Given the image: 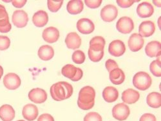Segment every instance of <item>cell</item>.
Here are the masks:
<instances>
[{"label": "cell", "instance_id": "cell-43", "mask_svg": "<svg viewBox=\"0 0 161 121\" xmlns=\"http://www.w3.org/2000/svg\"><path fill=\"white\" fill-rule=\"evenodd\" d=\"M153 2L158 7H160V1H153Z\"/></svg>", "mask_w": 161, "mask_h": 121}, {"label": "cell", "instance_id": "cell-30", "mask_svg": "<svg viewBox=\"0 0 161 121\" xmlns=\"http://www.w3.org/2000/svg\"><path fill=\"white\" fill-rule=\"evenodd\" d=\"M160 60L158 58L155 61L151 63L150 65V70L151 73L156 77L161 76V68H160Z\"/></svg>", "mask_w": 161, "mask_h": 121}, {"label": "cell", "instance_id": "cell-12", "mask_svg": "<svg viewBox=\"0 0 161 121\" xmlns=\"http://www.w3.org/2000/svg\"><path fill=\"white\" fill-rule=\"evenodd\" d=\"M108 52L113 56H122L126 52V46L120 40H114L109 45Z\"/></svg>", "mask_w": 161, "mask_h": 121}, {"label": "cell", "instance_id": "cell-18", "mask_svg": "<svg viewBox=\"0 0 161 121\" xmlns=\"http://www.w3.org/2000/svg\"><path fill=\"white\" fill-rule=\"evenodd\" d=\"M154 12V8L152 5L148 2H142L140 3L137 8V15L141 18H147L152 16Z\"/></svg>", "mask_w": 161, "mask_h": 121}, {"label": "cell", "instance_id": "cell-19", "mask_svg": "<svg viewBox=\"0 0 161 121\" xmlns=\"http://www.w3.org/2000/svg\"><path fill=\"white\" fill-rule=\"evenodd\" d=\"M145 52L150 58L160 56L161 43L157 41H152L148 43L145 47Z\"/></svg>", "mask_w": 161, "mask_h": 121}, {"label": "cell", "instance_id": "cell-23", "mask_svg": "<svg viewBox=\"0 0 161 121\" xmlns=\"http://www.w3.org/2000/svg\"><path fill=\"white\" fill-rule=\"evenodd\" d=\"M103 97L107 102H114L119 97V91L114 86L106 87L103 91Z\"/></svg>", "mask_w": 161, "mask_h": 121}, {"label": "cell", "instance_id": "cell-42", "mask_svg": "<svg viewBox=\"0 0 161 121\" xmlns=\"http://www.w3.org/2000/svg\"><path fill=\"white\" fill-rule=\"evenodd\" d=\"M3 69L2 68V66H0V80H1V78L3 76Z\"/></svg>", "mask_w": 161, "mask_h": 121}, {"label": "cell", "instance_id": "cell-11", "mask_svg": "<svg viewBox=\"0 0 161 121\" xmlns=\"http://www.w3.org/2000/svg\"><path fill=\"white\" fill-rule=\"evenodd\" d=\"M11 29L12 26L5 7L0 5V32L7 33L10 31Z\"/></svg>", "mask_w": 161, "mask_h": 121}, {"label": "cell", "instance_id": "cell-22", "mask_svg": "<svg viewBox=\"0 0 161 121\" xmlns=\"http://www.w3.org/2000/svg\"><path fill=\"white\" fill-rule=\"evenodd\" d=\"M15 115L16 112L12 106L4 104L0 107V118L3 121H12Z\"/></svg>", "mask_w": 161, "mask_h": 121}, {"label": "cell", "instance_id": "cell-35", "mask_svg": "<svg viewBox=\"0 0 161 121\" xmlns=\"http://www.w3.org/2000/svg\"><path fill=\"white\" fill-rule=\"evenodd\" d=\"M84 121H103L101 116L97 112H90L86 115Z\"/></svg>", "mask_w": 161, "mask_h": 121}, {"label": "cell", "instance_id": "cell-31", "mask_svg": "<svg viewBox=\"0 0 161 121\" xmlns=\"http://www.w3.org/2000/svg\"><path fill=\"white\" fill-rule=\"evenodd\" d=\"M72 61L77 64H83L85 59H86V56L85 53L81 51V50H76L75 51L72 56Z\"/></svg>", "mask_w": 161, "mask_h": 121}, {"label": "cell", "instance_id": "cell-4", "mask_svg": "<svg viewBox=\"0 0 161 121\" xmlns=\"http://www.w3.org/2000/svg\"><path fill=\"white\" fill-rule=\"evenodd\" d=\"M130 114V110L129 107L124 103L116 104L112 109L113 117L119 121H124L126 120Z\"/></svg>", "mask_w": 161, "mask_h": 121}, {"label": "cell", "instance_id": "cell-20", "mask_svg": "<svg viewBox=\"0 0 161 121\" xmlns=\"http://www.w3.org/2000/svg\"><path fill=\"white\" fill-rule=\"evenodd\" d=\"M140 98V93L132 88L125 90L122 93V100L124 102L132 104L137 102Z\"/></svg>", "mask_w": 161, "mask_h": 121}, {"label": "cell", "instance_id": "cell-10", "mask_svg": "<svg viewBox=\"0 0 161 121\" xmlns=\"http://www.w3.org/2000/svg\"><path fill=\"white\" fill-rule=\"evenodd\" d=\"M29 99L36 104H42L47 99V93L43 89L36 88L31 90L29 93Z\"/></svg>", "mask_w": 161, "mask_h": 121}, {"label": "cell", "instance_id": "cell-2", "mask_svg": "<svg viewBox=\"0 0 161 121\" xmlns=\"http://www.w3.org/2000/svg\"><path fill=\"white\" fill-rule=\"evenodd\" d=\"M96 91L92 86H86L80 89L77 99V105L83 110L92 109L95 104Z\"/></svg>", "mask_w": 161, "mask_h": 121}, {"label": "cell", "instance_id": "cell-32", "mask_svg": "<svg viewBox=\"0 0 161 121\" xmlns=\"http://www.w3.org/2000/svg\"><path fill=\"white\" fill-rule=\"evenodd\" d=\"M104 56V51L101 52H96L88 49V58L89 59L94 63H97L100 61Z\"/></svg>", "mask_w": 161, "mask_h": 121}, {"label": "cell", "instance_id": "cell-8", "mask_svg": "<svg viewBox=\"0 0 161 121\" xmlns=\"http://www.w3.org/2000/svg\"><path fill=\"white\" fill-rule=\"evenodd\" d=\"M118 15V10L114 5H107L101 11V17L105 22H112Z\"/></svg>", "mask_w": 161, "mask_h": 121}, {"label": "cell", "instance_id": "cell-37", "mask_svg": "<svg viewBox=\"0 0 161 121\" xmlns=\"http://www.w3.org/2000/svg\"><path fill=\"white\" fill-rule=\"evenodd\" d=\"M137 1H134V0H117V3L118 5L121 7V8H129L134 3L136 2Z\"/></svg>", "mask_w": 161, "mask_h": 121}, {"label": "cell", "instance_id": "cell-21", "mask_svg": "<svg viewBox=\"0 0 161 121\" xmlns=\"http://www.w3.org/2000/svg\"><path fill=\"white\" fill-rule=\"evenodd\" d=\"M48 21V16L44 10H39L36 12L32 17V22L37 27L41 28L45 26Z\"/></svg>", "mask_w": 161, "mask_h": 121}, {"label": "cell", "instance_id": "cell-33", "mask_svg": "<svg viewBox=\"0 0 161 121\" xmlns=\"http://www.w3.org/2000/svg\"><path fill=\"white\" fill-rule=\"evenodd\" d=\"M63 4V1H52L48 0L47 1V5L49 10L52 12H57Z\"/></svg>", "mask_w": 161, "mask_h": 121}, {"label": "cell", "instance_id": "cell-15", "mask_svg": "<svg viewBox=\"0 0 161 121\" xmlns=\"http://www.w3.org/2000/svg\"><path fill=\"white\" fill-rule=\"evenodd\" d=\"M65 43L68 48L76 50L81 45V38L76 32H70L66 37Z\"/></svg>", "mask_w": 161, "mask_h": 121}, {"label": "cell", "instance_id": "cell-5", "mask_svg": "<svg viewBox=\"0 0 161 121\" xmlns=\"http://www.w3.org/2000/svg\"><path fill=\"white\" fill-rule=\"evenodd\" d=\"M116 27L119 32L127 34L131 33L133 30L134 23L130 18L124 16L121 17L117 21Z\"/></svg>", "mask_w": 161, "mask_h": 121}, {"label": "cell", "instance_id": "cell-39", "mask_svg": "<svg viewBox=\"0 0 161 121\" xmlns=\"http://www.w3.org/2000/svg\"><path fill=\"white\" fill-rule=\"evenodd\" d=\"M139 121H157V119L155 116L152 113H145L141 117Z\"/></svg>", "mask_w": 161, "mask_h": 121}, {"label": "cell", "instance_id": "cell-38", "mask_svg": "<svg viewBox=\"0 0 161 121\" xmlns=\"http://www.w3.org/2000/svg\"><path fill=\"white\" fill-rule=\"evenodd\" d=\"M106 68L109 72H110L112 70L117 69L118 68V64L113 59H108L106 61L105 63Z\"/></svg>", "mask_w": 161, "mask_h": 121}, {"label": "cell", "instance_id": "cell-29", "mask_svg": "<svg viewBox=\"0 0 161 121\" xmlns=\"http://www.w3.org/2000/svg\"><path fill=\"white\" fill-rule=\"evenodd\" d=\"M79 68H77L74 65L70 64H66L62 68L61 74L64 77L70 79L73 81L79 70Z\"/></svg>", "mask_w": 161, "mask_h": 121}, {"label": "cell", "instance_id": "cell-24", "mask_svg": "<svg viewBox=\"0 0 161 121\" xmlns=\"http://www.w3.org/2000/svg\"><path fill=\"white\" fill-rule=\"evenodd\" d=\"M84 4L80 0H72L66 6V10L70 14L76 15L80 14L83 10Z\"/></svg>", "mask_w": 161, "mask_h": 121}, {"label": "cell", "instance_id": "cell-27", "mask_svg": "<svg viewBox=\"0 0 161 121\" xmlns=\"http://www.w3.org/2000/svg\"><path fill=\"white\" fill-rule=\"evenodd\" d=\"M106 44L105 39L101 36H96L93 37L90 41V48L91 50L96 52L104 51Z\"/></svg>", "mask_w": 161, "mask_h": 121}, {"label": "cell", "instance_id": "cell-25", "mask_svg": "<svg viewBox=\"0 0 161 121\" xmlns=\"http://www.w3.org/2000/svg\"><path fill=\"white\" fill-rule=\"evenodd\" d=\"M110 81L115 85H121L125 79L124 72L119 68L112 70L109 75Z\"/></svg>", "mask_w": 161, "mask_h": 121}, {"label": "cell", "instance_id": "cell-3", "mask_svg": "<svg viewBox=\"0 0 161 121\" xmlns=\"http://www.w3.org/2000/svg\"><path fill=\"white\" fill-rule=\"evenodd\" d=\"M152 83V79L150 75L145 72H137L133 78V86L141 91L148 89Z\"/></svg>", "mask_w": 161, "mask_h": 121}, {"label": "cell", "instance_id": "cell-9", "mask_svg": "<svg viewBox=\"0 0 161 121\" xmlns=\"http://www.w3.org/2000/svg\"><path fill=\"white\" fill-rule=\"evenodd\" d=\"M78 31L83 34H90L95 30V25L92 20L88 18L80 19L76 25Z\"/></svg>", "mask_w": 161, "mask_h": 121}, {"label": "cell", "instance_id": "cell-7", "mask_svg": "<svg viewBox=\"0 0 161 121\" xmlns=\"http://www.w3.org/2000/svg\"><path fill=\"white\" fill-rule=\"evenodd\" d=\"M3 84L8 90H14L21 86V80L19 75L16 74L8 73L3 78Z\"/></svg>", "mask_w": 161, "mask_h": 121}, {"label": "cell", "instance_id": "cell-40", "mask_svg": "<svg viewBox=\"0 0 161 121\" xmlns=\"http://www.w3.org/2000/svg\"><path fill=\"white\" fill-rule=\"evenodd\" d=\"M37 121H54V118L50 114L43 113L39 116Z\"/></svg>", "mask_w": 161, "mask_h": 121}, {"label": "cell", "instance_id": "cell-34", "mask_svg": "<svg viewBox=\"0 0 161 121\" xmlns=\"http://www.w3.org/2000/svg\"><path fill=\"white\" fill-rule=\"evenodd\" d=\"M10 46V39L5 36H0V50H7Z\"/></svg>", "mask_w": 161, "mask_h": 121}, {"label": "cell", "instance_id": "cell-6", "mask_svg": "<svg viewBox=\"0 0 161 121\" xmlns=\"http://www.w3.org/2000/svg\"><path fill=\"white\" fill-rule=\"evenodd\" d=\"M12 21L16 27L22 29L25 27L29 21L27 13L23 10H17L14 12L12 17Z\"/></svg>", "mask_w": 161, "mask_h": 121}, {"label": "cell", "instance_id": "cell-17", "mask_svg": "<svg viewBox=\"0 0 161 121\" xmlns=\"http://www.w3.org/2000/svg\"><path fill=\"white\" fill-rule=\"evenodd\" d=\"M39 114L38 108L36 106L32 104L25 105L22 111V115L25 119L28 121H33L36 119Z\"/></svg>", "mask_w": 161, "mask_h": 121}, {"label": "cell", "instance_id": "cell-16", "mask_svg": "<svg viewBox=\"0 0 161 121\" xmlns=\"http://www.w3.org/2000/svg\"><path fill=\"white\" fill-rule=\"evenodd\" d=\"M155 31V23L151 21H145L141 23L139 28V35L141 37H148L152 36Z\"/></svg>", "mask_w": 161, "mask_h": 121}, {"label": "cell", "instance_id": "cell-14", "mask_svg": "<svg viewBox=\"0 0 161 121\" xmlns=\"http://www.w3.org/2000/svg\"><path fill=\"white\" fill-rule=\"evenodd\" d=\"M42 37L47 43H54L59 38V32L58 29L53 26H50L43 30Z\"/></svg>", "mask_w": 161, "mask_h": 121}, {"label": "cell", "instance_id": "cell-1", "mask_svg": "<svg viewBox=\"0 0 161 121\" xmlns=\"http://www.w3.org/2000/svg\"><path fill=\"white\" fill-rule=\"evenodd\" d=\"M50 91L51 97L53 100L61 101L69 99L72 96L73 87L67 82H58L52 85Z\"/></svg>", "mask_w": 161, "mask_h": 121}, {"label": "cell", "instance_id": "cell-28", "mask_svg": "<svg viewBox=\"0 0 161 121\" xmlns=\"http://www.w3.org/2000/svg\"><path fill=\"white\" fill-rule=\"evenodd\" d=\"M147 104L153 108H158L161 106V95L158 92H152L147 96Z\"/></svg>", "mask_w": 161, "mask_h": 121}, {"label": "cell", "instance_id": "cell-13", "mask_svg": "<svg viewBox=\"0 0 161 121\" xmlns=\"http://www.w3.org/2000/svg\"><path fill=\"white\" fill-rule=\"evenodd\" d=\"M144 40L139 34L134 33L131 35L128 39V47L131 51L136 52L143 47Z\"/></svg>", "mask_w": 161, "mask_h": 121}, {"label": "cell", "instance_id": "cell-44", "mask_svg": "<svg viewBox=\"0 0 161 121\" xmlns=\"http://www.w3.org/2000/svg\"><path fill=\"white\" fill-rule=\"evenodd\" d=\"M17 121H25V120H17Z\"/></svg>", "mask_w": 161, "mask_h": 121}, {"label": "cell", "instance_id": "cell-26", "mask_svg": "<svg viewBox=\"0 0 161 121\" xmlns=\"http://www.w3.org/2000/svg\"><path fill=\"white\" fill-rule=\"evenodd\" d=\"M54 56V50L50 45H43L38 50V56L43 61H49Z\"/></svg>", "mask_w": 161, "mask_h": 121}, {"label": "cell", "instance_id": "cell-41", "mask_svg": "<svg viewBox=\"0 0 161 121\" xmlns=\"http://www.w3.org/2000/svg\"><path fill=\"white\" fill-rule=\"evenodd\" d=\"M13 6L15 7L16 8H22L25 6V5L26 3V0H19V1H18V0H13V1H11Z\"/></svg>", "mask_w": 161, "mask_h": 121}, {"label": "cell", "instance_id": "cell-36", "mask_svg": "<svg viewBox=\"0 0 161 121\" xmlns=\"http://www.w3.org/2000/svg\"><path fill=\"white\" fill-rule=\"evenodd\" d=\"M102 0H85V3L86 5L90 8H97L99 7L102 3Z\"/></svg>", "mask_w": 161, "mask_h": 121}]
</instances>
